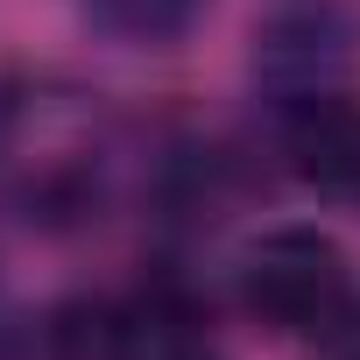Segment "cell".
Instances as JSON below:
<instances>
[{
	"label": "cell",
	"mask_w": 360,
	"mask_h": 360,
	"mask_svg": "<svg viewBox=\"0 0 360 360\" xmlns=\"http://www.w3.org/2000/svg\"><path fill=\"white\" fill-rule=\"evenodd\" d=\"M78 8L120 43H169L205 15V0H78Z\"/></svg>",
	"instance_id": "cell-4"
},
{
	"label": "cell",
	"mask_w": 360,
	"mask_h": 360,
	"mask_svg": "<svg viewBox=\"0 0 360 360\" xmlns=\"http://www.w3.org/2000/svg\"><path fill=\"white\" fill-rule=\"evenodd\" d=\"M283 155H290V169L304 184L360 198V106L346 92L290 106L283 113Z\"/></svg>",
	"instance_id": "cell-3"
},
{
	"label": "cell",
	"mask_w": 360,
	"mask_h": 360,
	"mask_svg": "<svg viewBox=\"0 0 360 360\" xmlns=\"http://www.w3.org/2000/svg\"><path fill=\"white\" fill-rule=\"evenodd\" d=\"M240 304L283 339H318L339 311H353V269L332 233L318 226H269L240 255Z\"/></svg>",
	"instance_id": "cell-1"
},
{
	"label": "cell",
	"mask_w": 360,
	"mask_h": 360,
	"mask_svg": "<svg viewBox=\"0 0 360 360\" xmlns=\"http://www.w3.org/2000/svg\"><path fill=\"white\" fill-rule=\"evenodd\" d=\"M360 57V29L339 0H283L255 22V50H248V78L255 92L290 113L304 99H332L346 92V71Z\"/></svg>",
	"instance_id": "cell-2"
},
{
	"label": "cell",
	"mask_w": 360,
	"mask_h": 360,
	"mask_svg": "<svg viewBox=\"0 0 360 360\" xmlns=\"http://www.w3.org/2000/svg\"><path fill=\"white\" fill-rule=\"evenodd\" d=\"M311 360H360V297H353V311H339V318L311 339Z\"/></svg>",
	"instance_id": "cell-5"
}]
</instances>
